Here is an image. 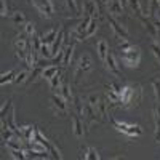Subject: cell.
Instances as JSON below:
<instances>
[{"instance_id":"cell-34","label":"cell","mask_w":160,"mask_h":160,"mask_svg":"<svg viewBox=\"0 0 160 160\" xmlns=\"http://www.w3.org/2000/svg\"><path fill=\"white\" fill-rule=\"evenodd\" d=\"M99 2H102V3H108V0H99Z\"/></svg>"},{"instance_id":"cell-20","label":"cell","mask_w":160,"mask_h":160,"mask_svg":"<svg viewBox=\"0 0 160 160\" xmlns=\"http://www.w3.org/2000/svg\"><path fill=\"white\" fill-rule=\"evenodd\" d=\"M48 82H50V87H51L53 91L61 90V87H62V77H61V72H58L55 77H51Z\"/></svg>"},{"instance_id":"cell-15","label":"cell","mask_w":160,"mask_h":160,"mask_svg":"<svg viewBox=\"0 0 160 160\" xmlns=\"http://www.w3.org/2000/svg\"><path fill=\"white\" fill-rule=\"evenodd\" d=\"M74 50H75V43H69V45H66V47L61 50V51H62V64H64V66L71 64Z\"/></svg>"},{"instance_id":"cell-27","label":"cell","mask_w":160,"mask_h":160,"mask_svg":"<svg viewBox=\"0 0 160 160\" xmlns=\"http://www.w3.org/2000/svg\"><path fill=\"white\" fill-rule=\"evenodd\" d=\"M29 78V74H28V71H22V72H19V74H16V77H15V80L13 82L15 83H22V82H26V80Z\"/></svg>"},{"instance_id":"cell-6","label":"cell","mask_w":160,"mask_h":160,"mask_svg":"<svg viewBox=\"0 0 160 160\" xmlns=\"http://www.w3.org/2000/svg\"><path fill=\"white\" fill-rule=\"evenodd\" d=\"M120 90H122V85H118V83L106 85V95H108V99L111 104L120 106Z\"/></svg>"},{"instance_id":"cell-13","label":"cell","mask_w":160,"mask_h":160,"mask_svg":"<svg viewBox=\"0 0 160 160\" xmlns=\"http://www.w3.org/2000/svg\"><path fill=\"white\" fill-rule=\"evenodd\" d=\"M80 157L85 160H99V154L95 148H90V146H83L80 149Z\"/></svg>"},{"instance_id":"cell-18","label":"cell","mask_w":160,"mask_h":160,"mask_svg":"<svg viewBox=\"0 0 160 160\" xmlns=\"http://www.w3.org/2000/svg\"><path fill=\"white\" fill-rule=\"evenodd\" d=\"M96 29H98V21H96V18H91V21H90V26H88V29L85 31V34L80 37V40H85V38H88V37H91L93 34L96 32Z\"/></svg>"},{"instance_id":"cell-28","label":"cell","mask_w":160,"mask_h":160,"mask_svg":"<svg viewBox=\"0 0 160 160\" xmlns=\"http://www.w3.org/2000/svg\"><path fill=\"white\" fill-rule=\"evenodd\" d=\"M24 34L29 35V37L35 35V24H34V22H26V26H24Z\"/></svg>"},{"instance_id":"cell-3","label":"cell","mask_w":160,"mask_h":160,"mask_svg":"<svg viewBox=\"0 0 160 160\" xmlns=\"http://www.w3.org/2000/svg\"><path fill=\"white\" fill-rule=\"evenodd\" d=\"M111 123L114 125L115 130L122 131L123 135L130 136V138H138L142 135V128L139 125H131V123H125V122H117L115 118H111Z\"/></svg>"},{"instance_id":"cell-25","label":"cell","mask_w":160,"mask_h":160,"mask_svg":"<svg viewBox=\"0 0 160 160\" xmlns=\"http://www.w3.org/2000/svg\"><path fill=\"white\" fill-rule=\"evenodd\" d=\"M61 91H62V96H64V99H66V101H72V93H71V90H69L68 82H62Z\"/></svg>"},{"instance_id":"cell-21","label":"cell","mask_w":160,"mask_h":160,"mask_svg":"<svg viewBox=\"0 0 160 160\" xmlns=\"http://www.w3.org/2000/svg\"><path fill=\"white\" fill-rule=\"evenodd\" d=\"M58 72H59V68H58V66H48V68H45V69H43L42 77H43L45 80H50L51 77H55Z\"/></svg>"},{"instance_id":"cell-33","label":"cell","mask_w":160,"mask_h":160,"mask_svg":"<svg viewBox=\"0 0 160 160\" xmlns=\"http://www.w3.org/2000/svg\"><path fill=\"white\" fill-rule=\"evenodd\" d=\"M155 138H157V141H160V127H157V131H155Z\"/></svg>"},{"instance_id":"cell-26","label":"cell","mask_w":160,"mask_h":160,"mask_svg":"<svg viewBox=\"0 0 160 160\" xmlns=\"http://www.w3.org/2000/svg\"><path fill=\"white\" fill-rule=\"evenodd\" d=\"M151 51H152V55L157 58V61L160 62V43L158 42H151Z\"/></svg>"},{"instance_id":"cell-16","label":"cell","mask_w":160,"mask_h":160,"mask_svg":"<svg viewBox=\"0 0 160 160\" xmlns=\"http://www.w3.org/2000/svg\"><path fill=\"white\" fill-rule=\"evenodd\" d=\"M96 51H98V56L101 61L106 59V56H108V53H109V47H108V42L106 40H99L98 45H96Z\"/></svg>"},{"instance_id":"cell-32","label":"cell","mask_w":160,"mask_h":160,"mask_svg":"<svg viewBox=\"0 0 160 160\" xmlns=\"http://www.w3.org/2000/svg\"><path fill=\"white\" fill-rule=\"evenodd\" d=\"M0 3H2V11H0V15H2V18H7V15H8V7H7V2H5V0H0Z\"/></svg>"},{"instance_id":"cell-8","label":"cell","mask_w":160,"mask_h":160,"mask_svg":"<svg viewBox=\"0 0 160 160\" xmlns=\"http://www.w3.org/2000/svg\"><path fill=\"white\" fill-rule=\"evenodd\" d=\"M104 62H106V69H108L112 75H115V77H122V72H120V69H118V62H117V59H115V56H114V53H108V56H106V59H104Z\"/></svg>"},{"instance_id":"cell-14","label":"cell","mask_w":160,"mask_h":160,"mask_svg":"<svg viewBox=\"0 0 160 160\" xmlns=\"http://www.w3.org/2000/svg\"><path fill=\"white\" fill-rule=\"evenodd\" d=\"M22 138L26 141V144H29L32 141H35V136H37V127L34 125H28V127H22Z\"/></svg>"},{"instance_id":"cell-1","label":"cell","mask_w":160,"mask_h":160,"mask_svg":"<svg viewBox=\"0 0 160 160\" xmlns=\"http://www.w3.org/2000/svg\"><path fill=\"white\" fill-rule=\"evenodd\" d=\"M142 98V87L139 83H125L120 90V106L125 109L136 108Z\"/></svg>"},{"instance_id":"cell-30","label":"cell","mask_w":160,"mask_h":160,"mask_svg":"<svg viewBox=\"0 0 160 160\" xmlns=\"http://www.w3.org/2000/svg\"><path fill=\"white\" fill-rule=\"evenodd\" d=\"M151 83H152V88H154V93H155V98L160 102V82L158 80H152Z\"/></svg>"},{"instance_id":"cell-29","label":"cell","mask_w":160,"mask_h":160,"mask_svg":"<svg viewBox=\"0 0 160 160\" xmlns=\"http://www.w3.org/2000/svg\"><path fill=\"white\" fill-rule=\"evenodd\" d=\"M154 120H155V127H160V102L154 106Z\"/></svg>"},{"instance_id":"cell-9","label":"cell","mask_w":160,"mask_h":160,"mask_svg":"<svg viewBox=\"0 0 160 160\" xmlns=\"http://www.w3.org/2000/svg\"><path fill=\"white\" fill-rule=\"evenodd\" d=\"M91 69V58L88 55H82L77 61V68H75V77H78L82 72H88Z\"/></svg>"},{"instance_id":"cell-17","label":"cell","mask_w":160,"mask_h":160,"mask_svg":"<svg viewBox=\"0 0 160 160\" xmlns=\"http://www.w3.org/2000/svg\"><path fill=\"white\" fill-rule=\"evenodd\" d=\"M72 131L77 138H82L83 136V123L80 122L78 117H74L72 118Z\"/></svg>"},{"instance_id":"cell-24","label":"cell","mask_w":160,"mask_h":160,"mask_svg":"<svg viewBox=\"0 0 160 160\" xmlns=\"http://www.w3.org/2000/svg\"><path fill=\"white\" fill-rule=\"evenodd\" d=\"M64 2H66V5H68V10H71V13H72L74 16H78V15H80L75 0H64Z\"/></svg>"},{"instance_id":"cell-2","label":"cell","mask_w":160,"mask_h":160,"mask_svg":"<svg viewBox=\"0 0 160 160\" xmlns=\"http://www.w3.org/2000/svg\"><path fill=\"white\" fill-rule=\"evenodd\" d=\"M118 56L120 61L128 68H138L141 61V51L138 47L131 45L128 40H122V43H118Z\"/></svg>"},{"instance_id":"cell-7","label":"cell","mask_w":160,"mask_h":160,"mask_svg":"<svg viewBox=\"0 0 160 160\" xmlns=\"http://www.w3.org/2000/svg\"><path fill=\"white\" fill-rule=\"evenodd\" d=\"M108 21H109L112 31L115 32V35H117L118 38H122V40H128V31L125 29V26H122V24H120L114 16H111V15L108 16Z\"/></svg>"},{"instance_id":"cell-19","label":"cell","mask_w":160,"mask_h":160,"mask_svg":"<svg viewBox=\"0 0 160 160\" xmlns=\"http://www.w3.org/2000/svg\"><path fill=\"white\" fill-rule=\"evenodd\" d=\"M56 35H58V31L56 29H51V31H48L47 34H43L42 37H40V40H42V43H47V45L51 47V43L55 42Z\"/></svg>"},{"instance_id":"cell-11","label":"cell","mask_w":160,"mask_h":160,"mask_svg":"<svg viewBox=\"0 0 160 160\" xmlns=\"http://www.w3.org/2000/svg\"><path fill=\"white\" fill-rule=\"evenodd\" d=\"M62 43H64V32L62 31H59L58 32V35H56V38H55V42L51 43V59H55L56 56H58V53L62 50Z\"/></svg>"},{"instance_id":"cell-23","label":"cell","mask_w":160,"mask_h":160,"mask_svg":"<svg viewBox=\"0 0 160 160\" xmlns=\"http://www.w3.org/2000/svg\"><path fill=\"white\" fill-rule=\"evenodd\" d=\"M16 77V71H8L7 74H2V77H0V83L5 85L8 82H11V80H15Z\"/></svg>"},{"instance_id":"cell-22","label":"cell","mask_w":160,"mask_h":160,"mask_svg":"<svg viewBox=\"0 0 160 160\" xmlns=\"http://www.w3.org/2000/svg\"><path fill=\"white\" fill-rule=\"evenodd\" d=\"M11 21H13V24H16V26L26 24V16H24V13H22V11H15V13L11 15Z\"/></svg>"},{"instance_id":"cell-31","label":"cell","mask_w":160,"mask_h":160,"mask_svg":"<svg viewBox=\"0 0 160 160\" xmlns=\"http://www.w3.org/2000/svg\"><path fill=\"white\" fill-rule=\"evenodd\" d=\"M10 108H11V99H7V101H5V104L2 106V111H0V117L3 118V117L7 115V111H8Z\"/></svg>"},{"instance_id":"cell-10","label":"cell","mask_w":160,"mask_h":160,"mask_svg":"<svg viewBox=\"0 0 160 160\" xmlns=\"http://www.w3.org/2000/svg\"><path fill=\"white\" fill-rule=\"evenodd\" d=\"M83 13H85V16L88 18H96L98 16V3H96V0H83Z\"/></svg>"},{"instance_id":"cell-5","label":"cell","mask_w":160,"mask_h":160,"mask_svg":"<svg viewBox=\"0 0 160 160\" xmlns=\"http://www.w3.org/2000/svg\"><path fill=\"white\" fill-rule=\"evenodd\" d=\"M51 109L56 115H66L68 114V102H66L64 96L61 95H53L51 96Z\"/></svg>"},{"instance_id":"cell-4","label":"cell","mask_w":160,"mask_h":160,"mask_svg":"<svg viewBox=\"0 0 160 160\" xmlns=\"http://www.w3.org/2000/svg\"><path fill=\"white\" fill-rule=\"evenodd\" d=\"M32 5L37 8V11L42 15L43 18H53L55 15V8H53L51 0H32Z\"/></svg>"},{"instance_id":"cell-12","label":"cell","mask_w":160,"mask_h":160,"mask_svg":"<svg viewBox=\"0 0 160 160\" xmlns=\"http://www.w3.org/2000/svg\"><path fill=\"white\" fill-rule=\"evenodd\" d=\"M108 13H111V16H122L123 15V5H122V2H120V0H109Z\"/></svg>"}]
</instances>
